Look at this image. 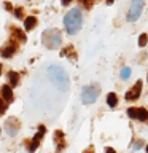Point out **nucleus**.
<instances>
[{"label":"nucleus","mask_w":148,"mask_h":153,"mask_svg":"<svg viewBox=\"0 0 148 153\" xmlns=\"http://www.w3.org/2000/svg\"><path fill=\"white\" fill-rule=\"evenodd\" d=\"M35 26H37V18L35 16L26 18V21H24V27H26V30H32Z\"/></svg>","instance_id":"12"},{"label":"nucleus","mask_w":148,"mask_h":153,"mask_svg":"<svg viewBox=\"0 0 148 153\" xmlns=\"http://www.w3.org/2000/svg\"><path fill=\"white\" fill-rule=\"evenodd\" d=\"M45 131H46V128L43 126V124H41V126H38V132L35 134V137L32 139L30 145H29V152H30V153H33V152L38 148V145H40V140L43 139V136H45Z\"/></svg>","instance_id":"7"},{"label":"nucleus","mask_w":148,"mask_h":153,"mask_svg":"<svg viewBox=\"0 0 148 153\" xmlns=\"http://www.w3.org/2000/svg\"><path fill=\"white\" fill-rule=\"evenodd\" d=\"M2 94H3V99L7 100V102H11L13 100V91H11V86L5 85L2 88Z\"/></svg>","instance_id":"11"},{"label":"nucleus","mask_w":148,"mask_h":153,"mask_svg":"<svg viewBox=\"0 0 148 153\" xmlns=\"http://www.w3.org/2000/svg\"><path fill=\"white\" fill-rule=\"evenodd\" d=\"M72 2V0H62V3H64V5H69Z\"/></svg>","instance_id":"27"},{"label":"nucleus","mask_w":148,"mask_h":153,"mask_svg":"<svg viewBox=\"0 0 148 153\" xmlns=\"http://www.w3.org/2000/svg\"><path fill=\"white\" fill-rule=\"evenodd\" d=\"M41 37H43V45L46 48H50V50L59 48L61 42H62V35H61L59 29H46Z\"/></svg>","instance_id":"3"},{"label":"nucleus","mask_w":148,"mask_h":153,"mask_svg":"<svg viewBox=\"0 0 148 153\" xmlns=\"http://www.w3.org/2000/svg\"><path fill=\"white\" fill-rule=\"evenodd\" d=\"M73 51H75V50H73V46H67L65 50L61 53V54H62V56H73V57H76V54H75Z\"/></svg>","instance_id":"16"},{"label":"nucleus","mask_w":148,"mask_h":153,"mask_svg":"<svg viewBox=\"0 0 148 153\" xmlns=\"http://www.w3.org/2000/svg\"><path fill=\"white\" fill-rule=\"evenodd\" d=\"M142 145H143V142H142V140H138V142L135 143V145H134V148H135V150H140Z\"/></svg>","instance_id":"23"},{"label":"nucleus","mask_w":148,"mask_h":153,"mask_svg":"<svg viewBox=\"0 0 148 153\" xmlns=\"http://www.w3.org/2000/svg\"><path fill=\"white\" fill-rule=\"evenodd\" d=\"M121 76H123V80H127L129 76H131V69H129V67H124L121 70Z\"/></svg>","instance_id":"18"},{"label":"nucleus","mask_w":148,"mask_h":153,"mask_svg":"<svg viewBox=\"0 0 148 153\" xmlns=\"http://www.w3.org/2000/svg\"><path fill=\"white\" fill-rule=\"evenodd\" d=\"M48 76L54 81V83L59 86L62 91H65L69 88V75H67V72L62 69L59 65H50L48 67Z\"/></svg>","instance_id":"2"},{"label":"nucleus","mask_w":148,"mask_h":153,"mask_svg":"<svg viewBox=\"0 0 148 153\" xmlns=\"http://www.w3.org/2000/svg\"><path fill=\"white\" fill-rule=\"evenodd\" d=\"M84 153H94V148H92V147L86 148V150H84Z\"/></svg>","instance_id":"25"},{"label":"nucleus","mask_w":148,"mask_h":153,"mask_svg":"<svg viewBox=\"0 0 148 153\" xmlns=\"http://www.w3.org/2000/svg\"><path fill=\"white\" fill-rule=\"evenodd\" d=\"M14 16H16L18 19H21L22 18V8H16V10H14Z\"/></svg>","instance_id":"22"},{"label":"nucleus","mask_w":148,"mask_h":153,"mask_svg":"<svg viewBox=\"0 0 148 153\" xmlns=\"http://www.w3.org/2000/svg\"><path fill=\"white\" fill-rule=\"evenodd\" d=\"M127 115H129L131 118H137V108H134V107L127 108Z\"/></svg>","instance_id":"20"},{"label":"nucleus","mask_w":148,"mask_h":153,"mask_svg":"<svg viewBox=\"0 0 148 153\" xmlns=\"http://www.w3.org/2000/svg\"><path fill=\"white\" fill-rule=\"evenodd\" d=\"M145 7V0H132L131 2V7H129V11H127V21L129 22H135L142 14V10Z\"/></svg>","instance_id":"4"},{"label":"nucleus","mask_w":148,"mask_h":153,"mask_svg":"<svg viewBox=\"0 0 148 153\" xmlns=\"http://www.w3.org/2000/svg\"><path fill=\"white\" fill-rule=\"evenodd\" d=\"M11 35H13V38H16V40L21 42V43H26V40H27L26 33H24L21 29H16V27L11 29Z\"/></svg>","instance_id":"10"},{"label":"nucleus","mask_w":148,"mask_h":153,"mask_svg":"<svg viewBox=\"0 0 148 153\" xmlns=\"http://www.w3.org/2000/svg\"><path fill=\"white\" fill-rule=\"evenodd\" d=\"M5 8H7V10H13V7H11V3H5Z\"/></svg>","instance_id":"26"},{"label":"nucleus","mask_w":148,"mask_h":153,"mask_svg":"<svg viewBox=\"0 0 148 153\" xmlns=\"http://www.w3.org/2000/svg\"><path fill=\"white\" fill-rule=\"evenodd\" d=\"M16 50H18V43L14 40H10L7 45L0 50V54H2L3 57H11L14 53H16Z\"/></svg>","instance_id":"8"},{"label":"nucleus","mask_w":148,"mask_h":153,"mask_svg":"<svg viewBox=\"0 0 148 153\" xmlns=\"http://www.w3.org/2000/svg\"><path fill=\"white\" fill-rule=\"evenodd\" d=\"M0 75H2V64H0Z\"/></svg>","instance_id":"29"},{"label":"nucleus","mask_w":148,"mask_h":153,"mask_svg":"<svg viewBox=\"0 0 148 153\" xmlns=\"http://www.w3.org/2000/svg\"><path fill=\"white\" fill-rule=\"evenodd\" d=\"M113 3V0H107V5H112Z\"/></svg>","instance_id":"28"},{"label":"nucleus","mask_w":148,"mask_h":153,"mask_svg":"<svg viewBox=\"0 0 148 153\" xmlns=\"http://www.w3.org/2000/svg\"><path fill=\"white\" fill-rule=\"evenodd\" d=\"M140 93H142V81L138 80L137 83L131 88V91L126 94V100H135V99H138Z\"/></svg>","instance_id":"9"},{"label":"nucleus","mask_w":148,"mask_h":153,"mask_svg":"<svg viewBox=\"0 0 148 153\" xmlns=\"http://www.w3.org/2000/svg\"><path fill=\"white\" fill-rule=\"evenodd\" d=\"M105 153H116V152H115L113 148H110V147H107V148H105Z\"/></svg>","instance_id":"24"},{"label":"nucleus","mask_w":148,"mask_h":153,"mask_svg":"<svg viewBox=\"0 0 148 153\" xmlns=\"http://www.w3.org/2000/svg\"><path fill=\"white\" fill-rule=\"evenodd\" d=\"M81 24H83V13H81L80 8H72L69 13L65 14L64 18V26H65V30L73 35L81 29Z\"/></svg>","instance_id":"1"},{"label":"nucleus","mask_w":148,"mask_h":153,"mask_svg":"<svg viewBox=\"0 0 148 153\" xmlns=\"http://www.w3.org/2000/svg\"><path fill=\"white\" fill-rule=\"evenodd\" d=\"M137 120L148 121V110L147 108H137Z\"/></svg>","instance_id":"13"},{"label":"nucleus","mask_w":148,"mask_h":153,"mask_svg":"<svg viewBox=\"0 0 148 153\" xmlns=\"http://www.w3.org/2000/svg\"><path fill=\"white\" fill-rule=\"evenodd\" d=\"M8 78H10V85L11 86H16L19 83V75L16 72H8Z\"/></svg>","instance_id":"14"},{"label":"nucleus","mask_w":148,"mask_h":153,"mask_svg":"<svg viewBox=\"0 0 148 153\" xmlns=\"http://www.w3.org/2000/svg\"><path fill=\"white\" fill-rule=\"evenodd\" d=\"M107 104L110 105V107H116V104H118L116 94H115V93H110V94L107 96Z\"/></svg>","instance_id":"15"},{"label":"nucleus","mask_w":148,"mask_h":153,"mask_svg":"<svg viewBox=\"0 0 148 153\" xmlns=\"http://www.w3.org/2000/svg\"><path fill=\"white\" fill-rule=\"evenodd\" d=\"M99 94H100L99 85H89V86H86V88H83V91H81V100H83L84 104H92L94 100L99 97Z\"/></svg>","instance_id":"5"},{"label":"nucleus","mask_w":148,"mask_h":153,"mask_svg":"<svg viewBox=\"0 0 148 153\" xmlns=\"http://www.w3.org/2000/svg\"><path fill=\"white\" fill-rule=\"evenodd\" d=\"M147 153H148V145H147Z\"/></svg>","instance_id":"30"},{"label":"nucleus","mask_w":148,"mask_h":153,"mask_svg":"<svg viewBox=\"0 0 148 153\" xmlns=\"http://www.w3.org/2000/svg\"><path fill=\"white\" fill-rule=\"evenodd\" d=\"M19 128H21V123H19V120L14 118V117H10L7 121H5V131H7V134L11 137L18 134Z\"/></svg>","instance_id":"6"},{"label":"nucleus","mask_w":148,"mask_h":153,"mask_svg":"<svg viewBox=\"0 0 148 153\" xmlns=\"http://www.w3.org/2000/svg\"><path fill=\"white\" fill-rule=\"evenodd\" d=\"M5 110H7V102H5V99H0V117L5 113Z\"/></svg>","instance_id":"19"},{"label":"nucleus","mask_w":148,"mask_h":153,"mask_svg":"<svg viewBox=\"0 0 148 153\" xmlns=\"http://www.w3.org/2000/svg\"><path fill=\"white\" fill-rule=\"evenodd\" d=\"M81 3L84 5V8H91L92 3H94V0H81Z\"/></svg>","instance_id":"21"},{"label":"nucleus","mask_w":148,"mask_h":153,"mask_svg":"<svg viewBox=\"0 0 148 153\" xmlns=\"http://www.w3.org/2000/svg\"><path fill=\"white\" fill-rule=\"evenodd\" d=\"M147 43H148V35H147V33H142V35L138 37V46L143 48Z\"/></svg>","instance_id":"17"}]
</instances>
